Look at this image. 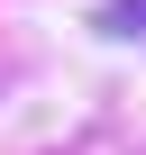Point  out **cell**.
Here are the masks:
<instances>
[{"label":"cell","mask_w":146,"mask_h":155,"mask_svg":"<svg viewBox=\"0 0 146 155\" xmlns=\"http://www.w3.org/2000/svg\"><path fill=\"white\" fill-rule=\"evenodd\" d=\"M101 37H146V0H101Z\"/></svg>","instance_id":"6da1fadb"}]
</instances>
